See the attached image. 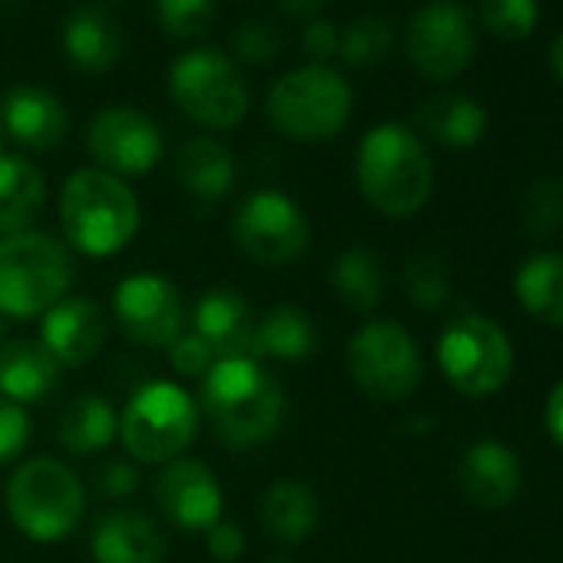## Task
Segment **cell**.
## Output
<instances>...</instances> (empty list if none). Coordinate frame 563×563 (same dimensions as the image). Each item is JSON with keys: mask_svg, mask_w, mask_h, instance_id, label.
Instances as JSON below:
<instances>
[{"mask_svg": "<svg viewBox=\"0 0 563 563\" xmlns=\"http://www.w3.org/2000/svg\"><path fill=\"white\" fill-rule=\"evenodd\" d=\"M517 302L543 325L563 329V255L537 252L514 275Z\"/></svg>", "mask_w": 563, "mask_h": 563, "instance_id": "cb8c5ba5", "label": "cell"}, {"mask_svg": "<svg viewBox=\"0 0 563 563\" xmlns=\"http://www.w3.org/2000/svg\"><path fill=\"white\" fill-rule=\"evenodd\" d=\"M405 292L421 309H441L448 302V296H451V282H448L444 265L428 252L408 258V265H405Z\"/></svg>", "mask_w": 563, "mask_h": 563, "instance_id": "e575fe53", "label": "cell"}, {"mask_svg": "<svg viewBox=\"0 0 563 563\" xmlns=\"http://www.w3.org/2000/svg\"><path fill=\"white\" fill-rule=\"evenodd\" d=\"M520 481H523V467L517 454L504 441H494V438L471 444L457 467L461 494L481 510L507 507L517 497Z\"/></svg>", "mask_w": 563, "mask_h": 563, "instance_id": "2e32d148", "label": "cell"}, {"mask_svg": "<svg viewBox=\"0 0 563 563\" xmlns=\"http://www.w3.org/2000/svg\"><path fill=\"white\" fill-rule=\"evenodd\" d=\"M543 424L550 431V438L556 441V448H563V382L550 391L547 408H543Z\"/></svg>", "mask_w": 563, "mask_h": 563, "instance_id": "b9f144b4", "label": "cell"}, {"mask_svg": "<svg viewBox=\"0 0 563 563\" xmlns=\"http://www.w3.org/2000/svg\"><path fill=\"white\" fill-rule=\"evenodd\" d=\"M120 434L126 451L143 464L176 461L196 434V405L169 382H153L133 395Z\"/></svg>", "mask_w": 563, "mask_h": 563, "instance_id": "9c48e42d", "label": "cell"}, {"mask_svg": "<svg viewBox=\"0 0 563 563\" xmlns=\"http://www.w3.org/2000/svg\"><path fill=\"white\" fill-rule=\"evenodd\" d=\"M64 51L84 74H103L120 60V27L100 8H80L64 24Z\"/></svg>", "mask_w": 563, "mask_h": 563, "instance_id": "603a6c76", "label": "cell"}, {"mask_svg": "<svg viewBox=\"0 0 563 563\" xmlns=\"http://www.w3.org/2000/svg\"><path fill=\"white\" fill-rule=\"evenodd\" d=\"M355 385L378 401H405L421 385L418 342L395 322H368L349 345Z\"/></svg>", "mask_w": 563, "mask_h": 563, "instance_id": "30bf717a", "label": "cell"}, {"mask_svg": "<svg viewBox=\"0 0 563 563\" xmlns=\"http://www.w3.org/2000/svg\"><path fill=\"white\" fill-rule=\"evenodd\" d=\"M312 349H316V325L296 306H278L262 322H255V335H252L255 358L296 362L312 355Z\"/></svg>", "mask_w": 563, "mask_h": 563, "instance_id": "83f0119b", "label": "cell"}, {"mask_svg": "<svg viewBox=\"0 0 563 563\" xmlns=\"http://www.w3.org/2000/svg\"><path fill=\"white\" fill-rule=\"evenodd\" d=\"M520 222L533 239L553 235L563 225V183L537 179L520 199Z\"/></svg>", "mask_w": 563, "mask_h": 563, "instance_id": "1f68e13d", "label": "cell"}, {"mask_svg": "<svg viewBox=\"0 0 563 563\" xmlns=\"http://www.w3.org/2000/svg\"><path fill=\"white\" fill-rule=\"evenodd\" d=\"M176 107L206 130H232L249 110V90L219 51H189L169 70Z\"/></svg>", "mask_w": 563, "mask_h": 563, "instance_id": "ba28073f", "label": "cell"}, {"mask_svg": "<svg viewBox=\"0 0 563 563\" xmlns=\"http://www.w3.org/2000/svg\"><path fill=\"white\" fill-rule=\"evenodd\" d=\"M31 441V418L21 405L0 398V464L14 461Z\"/></svg>", "mask_w": 563, "mask_h": 563, "instance_id": "8d00e7d4", "label": "cell"}, {"mask_svg": "<svg viewBox=\"0 0 563 563\" xmlns=\"http://www.w3.org/2000/svg\"><path fill=\"white\" fill-rule=\"evenodd\" d=\"M418 120L431 140H438L441 146H451V150H471L474 143H481V136L487 130L484 107L461 93L428 97L418 110Z\"/></svg>", "mask_w": 563, "mask_h": 563, "instance_id": "484cf974", "label": "cell"}, {"mask_svg": "<svg viewBox=\"0 0 563 563\" xmlns=\"http://www.w3.org/2000/svg\"><path fill=\"white\" fill-rule=\"evenodd\" d=\"M216 18V0H156V21L173 41H199Z\"/></svg>", "mask_w": 563, "mask_h": 563, "instance_id": "d6a6232c", "label": "cell"}, {"mask_svg": "<svg viewBox=\"0 0 563 563\" xmlns=\"http://www.w3.org/2000/svg\"><path fill=\"white\" fill-rule=\"evenodd\" d=\"M332 282H335V292L342 296V302L358 309V312H368L382 302V289H385L382 265H378L375 252L365 245L345 249L335 258Z\"/></svg>", "mask_w": 563, "mask_h": 563, "instance_id": "f546056e", "label": "cell"}, {"mask_svg": "<svg viewBox=\"0 0 563 563\" xmlns=\"http://www.w3.org/2000/svg\"><path fill=\"white\" fill-rule=\"evenodd\" d=\"M550 67H553V74L560 77V84H563V34L553 41V47H550Z\"/></svg>", "mask_w": 563, "mask_h": 563, "instance_id": "ee69618b", "label": "cell"}, {"mask_svg": "<svg viewBox=\"0 0 563 563\" xmlns=\"http://www.w3.org/2000/svg\"><path fill=\"white\" fill-rule=\"evenodd\" d=\"M74 282L67 249L47 232H14L0 239V316L31 319L64 302Z\"/></svg>", "mask_w": 563, "mask_h": 563, "instance_id": "277c9868", "label": "cell"}, {"mask_svg": "<svg viewBox=\"0 0 563 563\" xmlns=\"http://www.w3.org/2000/svg\"><path fill=\"white\" fill-rule=\"evenodd\" d=\"M169 362L179 375L186 378H206L216 365V355L209 352V345L192 332V335H179L169 345Z\"/></svg>", "mask_w": 563, "mask_h": 563, "instance_id": "74e56055", "label": "cell"}, {"mask_svg": "<svg viewBox=\"0 0 563 563\" xmlns=\"http://www.w3.org/2000/svg\"><path fill=\"white\" fill-rule=\"evenodd\" d=\"M113 312L120 329L146 349L173 345L183 332V299L159 275H130L120 282Z\"/></svg>", "mask_w": 563, "mask_h": 563, "instance_id": "5bb4252c", "label": "cell"}, {"mask_svg": "<svg viewBox=\"0 0 563 563\" xmlns=\"http://www.w3.org/2000/svg\"><path fill=\"white\" fill-rule=\"evenodd\" d=\"M60 222L80 252L113 255L136 235L140 202L120 176L77 169L60 192Z\"/></svg>", "mask_w": 563, "mask_h": 563, "instance_id": "3957f363", "label": "cell"}, {"mask_svg": "<svg viewBox=\"0 0 563 563\" xmlns=\"http://www.w3.org/2000/svg\"><path fill=\"white\" fill-rule=\"evenodd\" d=\"M355 173L362 196L388 219H408L431 199V159L401 123H382L362 140Z\"/></svg>", "mask_w": 563, "mask_h": 563, "instance_id": "6da1fadb", "label": "cell"}, {"mask_svg": "<svg viewBox=\"0 0 563 563\" xmlns=\"http://www.w3.org/2000/svg\"><path fill=\"white\" fill-rule=\"evenodd\" d=\"M232 235L258 265H289L309 249V222L302 209L275 189L252 192L235 209Z\"/></svg>", "mask_w": 563, "mask_h": 563, "instance_id": "8fae6325", "label": "cell"}, {"mask_svg": "<svg viewBox=\"0 0 563 563\" xmlns=\"http://www.w3.org/2000/svg\"><path fill=\"white\" fill-rule=\"evenodd\" d=\"M411 64L438 84L457 80L474 57V24L454 0H431L408 24Z\"/></svg>", "mask_w": 563, "mask_h": 563, "instance_id": "7c38bea8", "label": "cell"}, {"mask_svg": "<svg viewBox=\"0 0 563 563\" xmlns=\"http://www.w3.org/2000/svg\"><path fill=\"white\" fill-rule=\"evenodd\" d=\"M265 113L272 126L289 140H332L352 117V87L339 70L312 64L275 80L265 100Z\"/></svg>", "mask_w": 563, "mask_h": 563, "instance_id": "5b68a950", "label": "cell"}, {"mask_svg": "<svg viewBox=\"0 0 563 563\" xmlns=\"http://www.w3.org/2000/svg\"><path fill=\"white\" fill-rule=\"evenodd\" d=\"M176 179L189 196L202 202H216L235 183V159L219 140L196 136L186 140L176 153Z\"/></svg>", "mask_w": 563, "mask_h": 563, "instance_id": "7402d4cb", "label": "cell"}, {"mask_svg": "<svg viewBox=\"0 0 563 563\" xmlns=\"http://www.w3.org/2000/svg\"><path fill=\"white\" fill-rule=\"evenodd\" d=\"M537 0H481V24L500 41H523L537 27Z\"/></svg>", "mask_w": 563, "mask_h": 563, "instance_id": "836d02e7", "label": "cell"}, {"mask_svg": "<svg viewBox=\"0 0 563 563\" xmlns=\"http://www.w3.org/2000/svg\"><path fill=\"white\" fill-rule=\"evenodd\" d=\"M196 335L209 345L216 358H245L252 352L255 319L239 292L216 289L196 306Z\"/></svg>", "mask_w": 563, "mask_h": 563, "instance_id": "ac0fdd59", "label": "cell"}, {"mask_svg": "<svg viewBox=\"0 0 563 563\" xmlns=\"http://www.w3.org/2000/svg\"><path fill=\"white\" fill-rule=\"evenodd\" d=\"M97 487H100L103 497H130V494L140 487V474H136L130 464L113 461V464H107V467L97 474Z\"/></svg>", "mask_w": 563, "mask_h": 563, "instance_id": "f35d334b", "label": "cell"}, {"mask_svg": "<svg viewBox=\"0 0 563 563\" xmlns=\"http://www.w3.org/2000/svg\"><path fill=\"white\" fill-rule=\"evenodd\" d=\"M0 117L8 133L31 150H51L67 133V110L44 87H14L0 103Z\"/></svg>", "mask_w": 563, "mask_h": 563, "instance_id": "d6986e66", "label": "cell"}, {"mask_svg": "<svg viewBox=\"0 0 563 563\" xmlns=\"http://www.w3.org/2000/svg\"><path fill=\"white\" fill-rule=\"evenodd\" d=\"M272 563H289V560H272Z\"/></svg>", "mask_w": 563, "mask_h": 563, "instance_id": "bcb514c9", "label": "cell"}, {"mask_svg": "<svg viewBox=\"0 0 563 563\" xmlns=\"http://www.w3.org/2000/svg\"><path fill=\"white\" fill-rule=\"evenodd\" d=\"M438 365L454 391L487 398L507 385L514 349L504 329L487 316H461L438 339Z\"/></svg>", "mask_w": 563, "mask_h": 563, "instance_id": "52a82bcc", "label": "cell"}, {"mask_svg": "<svg viewBox=\"0 0 563 563\" xmlns=\"http://www.w3.org/2000/svg\"><path fill=\"white\" fill-rule=\"evenodd\" d=\"M206 547H209V553L216 556V560H235L239 553H242V547H245V540H242V533L232 527V523H222V520H216L209 530H206Z\"/></svg>", "mask_w": 563, "mask_h": 563, "instance_id": "60d3db41", "label": "cell"}, {"mask_svg": "<svg viewBox=\"0 0 563 563\" xmlns=\"http://www.w3.org/2000/svg\"><path fill=\"white\" fill-rule=\"evenodd\" d=\"M202 405L216 434L232 448L268 441L286 415V395L278 382L252 358L216 362L202 385Z\"/></svg>", "mask_w": 563, "mask_h": 563, "instance_id": "7a4b0ae2", "label": "cell"}, {"mask_svg": "<svg viewBox=\"0 0 563 563\" xmlns=\"http://www.w3.org/2000/svg\"><path fill=\"white\" fill-rule=\"evenodd\" d=\"M8 514L31 540H64L84 520V484L67 464L31 457L8 481Z\"/></svg>", "mask_w": 563, "mask_h": 563, "instance_id": "8992f818", "label": "cell"}, {"mask_svg": "<svg viewBox=\"0 0 563 563\" xmlns=\"http://www.w3.org/2000/svg\"><path fill=\"white\" fill-rule=\"evenodd\" d=\"M0 345H4V319H0Z\"/></svg>", "mask_w": 563, "mask_h": 563, "instance_id": "f6af8a7d", "label": "cell"}, {"mask_svg": "<svg viewBox=\"0 0 563 563\" xmlns=\"http://www.w3.org/2000/svg\"><path fill=\"white\" fill-rule=\"evenodd\" d=\"M107 339V319L90 299H64L44 316V349L64 365L90 362Z\"/></svg>", "mask_w": 563, "mask_h": 563, "instance_id": "e0dca14e", "label": "cell"}, {"mask_svg": "<svg viewBox=\"0 0 563 563\" xmlns=\"http://www.w3.org/2000/svg\"><path fill=\"white\" fill-rule=\"evenodd\" d=\"M47 186L37 166L21 156H0V235L24 232L44 209Z\"/></svg>", "mask_w": 563, "mask_h": 563, "instance_id": "d4e9b609", "label": "cell"}, {"mask_svg": "<svg viewBox=\"0 0 563 563\" xmlns=\"http://www.w3.org/2000/svg\"><path fill=\"white\" fill-rule=\"evenodd\" d=\"M395 34L382 18H358L345 34H339V54L352 67H375L391 54Z\"/></svg>", "mask_w": 563, "mask_h": 563, "instance_id": "4dcf8cb0", "label": "cell"}, {"mask_svg": "<svg viewBox=\"0 0 563 563\" xmlns=\"http://www.w3.org/2000/svg\"><path fill=\"white\" fill-rule=\"evenodd\" d=\"M93 159L103 166V173L113 176H140L150 173L159 163L163 140L156 123L130 107H110L100 110L87 133Z\"/></svg>", "mask_w": 563, "mask_h": 563, "instance_id": "4fadbf2b", "label": "cell"}, {"mask_svg": "<svg viewBox=\"0 0 563 563\" xmlns=\"http://www.w3.org/2000/svg\"><path fill=\"white\" fill-rule=\"evenodd\" d=\"M302 51L312 57V60H329L332 54H339V31L335 24L329 21H312L302 34Z\"/></svg>", "mask_w": 563, "mask_h": 563, "instance_id": "ab89813d", "label": "cell"}, {"mask_svg": "<svg viewBox=\"0 0 563 563\" xmlns=\"http://www.w3.org/2000/svg\"><path fill=\"white\" fill-rule=\"evenodd\" d=\"M166 540L159 527L136 510H117L103 517L93 530L97 563H159Z\"/></svg>", "mask_w": 563, "mask_h": 563, "instance_id": "ffe728a7", "label": "cell"}, {"mask_svg": "<svg viewBox=\"0 0 563 563\" xmlns=\"http://www.w3.org/2000/svg\"><path fill=\"white\" fill-rule=\"evenodd\" d=\"M278 8L282 14H289L296 21H312L325 8V0H278Z\"/></svg>", "mask_w": 563, "mask_h": 563, "instance_id": "7bdbcfd3", "label": "cell"}, {"mask_svg": "<svg viewBox=\"0 0 563 563\" xmlns=\"http://www.w3.org/2000/svg\"><path fill=\"white\" fill-rule=\"evenodd\" d=\"M156 504L176 527L206 533L219 520L222 490L206 464L176 457L156 477Z\"/></svg>", "mask_w": 563, "mask_h": 563, "instance_id": "9a60e30c", "label": "cell"}, {"mask_svg": "<svg viewBox=\"0 0 563 563\" xmlns=\"http://www.w3.org/2000/svg\"><path fill=\"white\" fill-rule=\"evenodd\" d=\"M57 382V358L44 349V342L18 339L0 345V398L14 405L44 401Z\"/></svg>", "mask_w": 563, "mask_h": 563, "instance_id": "44dd1931", "label": "cell"}, {"mask_svg": "<svg viewBox=\"0 0 563 563\" xmlns=\"http://www.w3.org/2000/svg\"><path fill=\"white\" fill-rule=\"evenodd\" d=\"M319 523L316 494L302 481H278L262 497V527L282 543H302Z\"/></svg>", "mask_w": 563, "mask_h": 563, "instance_id": "4316f807", "label": "cell"}, {"mask_svg": "<svg viewBox=\"0 0 563 563\" xmlns=\"http://www.w3.org/2000/svg\"><path fill=\"white\" fill-rule=\"evenodd\" d=\"M232 51H235V57L245 60V64H265V60L278 57L282 37H278L275 27L252 21V24H242V27L232 34Z\"/></svg>", "mask_w": 563, "mask_h": 563, "instance_id": "d590c367", "label": "cell"}, {"mask_svg": "<svg viewBox=\"0 0 563 563\" xmlns=\"http://www.w3.org/2000/svg\"><path fill=\"white\" fill-rule=\"evenodd\" d=\"M117 428L120 424H117L113 408L100 395H84L64 408L57 438H60L64 451H70V454H97L113 441Z\"/></svg>", "mask_w": 563, "mask_h": 563, "instance_id": "f1b7e54d", "label": "cell"}]
</instances>
